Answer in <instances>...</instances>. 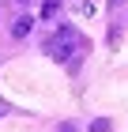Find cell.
Listing matches in <instances>:
<instances>
[{
  "label": "cell",
  "instance_id": "cell-1",
  "mask_svg": "<svg viewBox=\"0 0 128 132\" xmlns=\"http://www.w3.org/2000/svg\"><path fill=\"white\" fill-rule=\"evenodd\" d=\"M72 45H75V30H68V27H60L57 34H53V42H49V53L57 57V61H64L72 53Z\"/></svg>",
  "mask_w": 128,
  "mask_h": 132
},
{
  "label": "cell",
  "instance_id": "cell-2",
  "mask_svg": "<svg viewBox=\"0 0 128 132\" xmlns=\"http://www.w3.org/2000/svg\"><path fill=\"white\" fill-rule=\"evenodd\" d=\"M30 30H34V15H19L11 23V38H27Z\"/></svg>",
  "mask_w": 128,
  "mask_h": 132
},
{
  "label": "cell",
  "instance_id": "cell-3",
  "mask_svg": "<svg viewBox=\"0 0 128 132\" xmlns=\"http://www.w3.org/2000/svg\"><path fill=\"white\" fill-rule=\"evenodd\" d=\"M57 11H60V0H45L41 4V19H53Z\"/></svg>",
  "mask_w": 128,
  "mask_h": 132
},
{
  "label": "cell",
  "instance_id": "cell-4",
  "mask_svg": "<svg viewBox=\"0 0 128 132\" xmlns=\"http://www.w3.org/2000/svg\"><path fill=\"white\" fill-rule=\"evenodd\" d=\"M90 132H109V121H106V117H102V121H94V125H90Z\"/></svg>",
  "mask_w": 128,
  "mask_h": 132
},
{
  "label": "cell",
  "instance_id": "cell-5",
  "mask_svg": "<svg viewBox=\"0 0 128 132\" xmlns=\"http://www.w3.org/2000/svg\"><path fill=\"white\" fill-rule=\"evenodd\" d=\"M94 11H98V4L94 0H83V15H94Z\"/></svg>",
  "mask_w": 128,
  "mask_h": 132
},
{
  "label": "cell",
  "instance_id": "cell-6",
  "mask_svg": "<svg viewBox=\"0 0 128 132\" xmlns=\"http://www.w3.org/2000/svg\"><path fill=\"white\" fill-rule=\"evenodd\" d=\"M60 132H75V125H60Z\"/></svg>",
  "mask_w": 128,
  "mask_h": 132
},
{
  "label": "cell",
  "instance_id": "cell-7",
  "mask_svg": "<svg viewBox=\"0 0 128 132\" xmlns=\"http://www.w3.org/2000/svg\"><path fill=\"white\" fill-rule=\"evenodd\" d=\"M113 4H121V0H113Z\"/></svg>",
  "mask_w": 128,
  "mask_h": 132
}]
</instances>
